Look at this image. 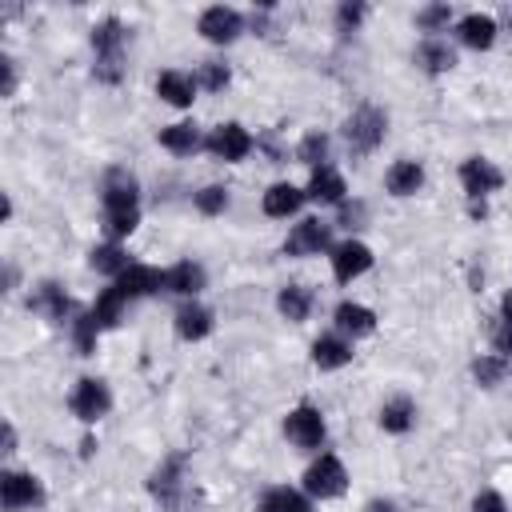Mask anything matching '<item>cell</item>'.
<instances>
[{"label": "cell", "instance_id": "obj_27", "mask_svg": "<svg viewBox=\"0 0 512 512\" xmlns=\"http://www.w3.org/2000/svg\"><path fill=\"white\" fill-rule=\"evenodd\" d=\"M160 148H168V152H176V156L196 152V148H200V132H196V124H192V120H180V124L160 128Z\"/></svg>", "mask_w": 512, "mask_h": 512}, {"label": "cell", "instance_id": "obj_36", "mask_svg": "<svg viewBox=\"0 0 512 512\" xmlns=\"http://www.w3.org/2000/svg\"><path fill=\"white\" fill-rule=\"evenodd\" d=\"M228 80H232L228 64H220V60H204V64H200V84H204L208 92H220Z\"/></svg>", "mask_w": 512, "mask_h": 512}, {"label": "cell", "instance_id": "obj_35", "mask_svg": "<svg viewBox=\"0 0 512 512\" xmlns=\"http://www.w3.org/2000/svg\"><path fill=\"white\" fill-rule=\"evenodd\" d=\"M448 20H452V8L448 4H428V8L416 12V28L420 32H444Z\"/></svg>", "mask_w": 512, "mask_h": 512}, {"label": "cell", "instance_id": "obj_38", "mask_svg": "<svg viewBox=\"0 0 512 512\" xmlns=\"http://www.w3.org/2000/svg\"><path fill=\"white\" fill-rule=\"evenodd\" d=\"M472 512H508V504H504V496H500V492H476Z\"/></svg>", "mask_w": 512, "mask_h": 512}, {"label": "cell", "instance_id": "obj_43", "mask_svg": "<svg viewBox=\"0 0 512 512\" xmlns=\"http://www.w3.org/2000/svg\"><path fill=\"white\" fill-rule=\"evenodd\" d=\"M4 452H16V428L4 420Z\"/></svg>", "mask_w": 512, "mask_h": 512}, {"label": "cell", "instance_id": "obj_26", "mask_svg": "<svg viewBox=\"0 0 512 512\" xmlns=\"http://www.w3.org/2000/svg\"><path fill=\"white\" fill-rule=\"evenodd\" d=\"M416 64L424 68V72H432V76H440V72H448L452 64H456V52L444 44V40H436V36H428L420 48H416Z\"/></svg>", "mask_w": 512, "mask_h": 512}, {"label": "cell", "instance_id": "obj_39", "mask_svg": "<svg viewBox=\"0 0 512 512\" xmlns=\"http://www.w3.org/2000/svg\"><path fill=\"white\" fill-rule=\"evenodd\" d=\"M0 72H4L0 96H12V92H16V60H12V56H0Z\"/></svg>", "mask_w": 512, "mask_h": 512}, {"label": "cell", "instance_id": "obj_29", "mask_svg": "<svg viewBox=\"0 0 512 512\" xmlns=\"http://www.w3.org/2000/svg\"><path fill=\"white\" fill-rule=\"evenodd\" d=\"M412 424H416V404L408 396L384 400V408H380V428L384 432H408Z\"/></svg>", "mask_w": 512, "mask_h": 512}, {"label": "cell", "instance_id": "obj_23", "mask_svg": "<svg viewBox=\"0 0 512 512\" xmlns=\"http://www.w3.org/2000/svg\"><path fill=\"white\" fill-rule=\"evenodd\" d=\"M212 332V312L204 308V304H184L180 312H176V336L180 340H204Z\"/></svg>", "mask_w": 512, "mask_h": 512}, {"label": "cell", "instance_id": "obj_45", "mask_svg": "<svg viewBox=\"0 0 512 512\" xmlns=\"http://www.w3.org/2000/svg\"><path fill=\"white\" fill-rule=\"evenodd\" d=\"M468 212H472L476 220H484V212H488V208H484V200H468Z\"/></svg>", "mask_w": 512, "mask_h": 512}, {"label": "cell", "instance_id": "obj_16", "mask_svg": "<svg viewBox=\"0 0 512 512\" xmlns=\"http://www.w3.org/2000/svg\"><path fill=\"white\" fill-rule=\"evenodd\" d=\"M456 36H460L464 48L484 52V48H492V40H496V20H492L488 12H468V16L456 24Z\"/></svg>", "mask_w": 512, "mask_h": 512}, {"label": "cell", "instance_id": "obj_8", "mask_svg": "<svg viewBox=\"0 0 512 512\" xmlns=\"http://www.w3.org/2000/svg\"><path fill=\"white\" fill-rule=\"evenodd\" d=\"M204 148H208L216 160H224V164H236V160H244V156L256 148V140H252V132H248L244 124L228 120V124H220V128H212V132H208Z\"/></svg>", "mask_w": 512, "mask_h": 512}, {"label": "cell", "instance_id": "obj_20", "mask_svg": "<svg viewBox=\"0 0 512 512\" xmlns=\"http://www.w3.org/2000/svg\"><path fill=\"white\" fill-rule=\"evenodd\" d=\"M384 184H388V192L400 196V200H404V196H416L420 184H424V168H420L416 160H396V164L388 168Z\"/></svg>", "mask_w": 512, "mask_h": 512}, {"label": "cell", "instance_id": "obj_41", "mask_svg": "<svg viewBox=\"0 0 512 512\" xmlns=\"http://www.w3.org/2000/svg\"><path fill=\"white\" fill-rule=\"evenodd\" d=\"M492 344H496V352H512V328H508V324H500V328H496V336H492Z\"/></svg>", "mask_w": 512, "mask_h": 512}, {"label": "cell", "instance_id": "obj_4", "mask_svg": "<svg viewBox=\"0 0 512 512\" xmlns=\"http://www.w3.org/2000/svg\"><path fill=\"white\" fill-rule=\"evenodd\" d=\"M384 132H388V112L376 108V104H360V108L344 120V140H348V148L360 152V156L376 152V148L384 144Z\"/></svg>", "mask_w": 512, "mask_h": 512}, {"label": "cell", "instance_id": "obj_6", "mask_svg": "<svg viewBox=\"0 0 512 512\" xmlns=\"http://www.w3.org/2000/svg\"><path fill=\"white\" fill-rule=\"evenodd\" d=\"M344 488H348V472H344V464H340L332 452H324L320 460L308 464V472H304V492H308L312 500H336V496H344Z\"/></svg>", "mask_w": 512, "mask_h": 512}, {"label": "cell", "instance_id": "obj_25", "mask_svg": "<svg viewBox=\"0 0 512 512\" xmlns=\"http://www.w3.org/2000/svg\"><path fill=\"white\" fill-rule=\"evenodd\" d=\"M276 308H280L284 320L300 324V320H308V312H312V292H308L304 284H284L280 296H276Z\"/></svg>", "mask_w": 512, "mask_h": 512}, {"label": "cell", "instance_id": "obj_5", "mask_svg": "<svg viewBox=\"0 0 512 512\" xmlns=\"http://www.w3.org/2000/svg\"><path fill=\"white\" fill-rule=\"evenodd\" d=\"M184 464L188 456L184 452H168L152 472H148V492L160 508H176L180 504V492H184Z\"/></svg>", "mask_w": 512, "mask_h": 512}, {"label": "cell", "instance_id": "obj_33", "mask_svg": "<svg viewBox=\"0 0 512 512\" xmlns=\"http://www.w3.org/2000/svg\"><path fill=\"white\" fill-rule=\"evenodd\" d=\"M508 372V364L500 360V356H476L472 360V376H476V384L480 388H492V384H500V376Z\"/></svg>", "mask_w": 512, "mask_h": 512}, {"label": "cell", "instance_id": "obj_15", "mask_svg": "<svg viewBox=\"0 0 512 512\" xmlns=\"http://www.w3.org/2000/svg\"><path fill=\"white\" fill-rule=\"evenodd\" d=\"M28 308H32V312H44L48 320H64V316L72 312V300L64 296V288H60L56 280H40V284L32 288V296H28Z\"/></svg>", "mask_w": 512, "mask_h": 512}, {"label": "cell", "instance_id": "obj_32", "mask_svg": "<svg viewBox=\"0 0 512 512\" xmlns=\"http://www.w3.org/2000/svg\"><path fill=\"white\" fill-rule=\"evenodd\" d=\"M296 160L300 164H312V168H324V160H328V136L324 132H308L300 140V148H296Z\"/></svg>", "mask_w": 512, "mask_h": 512}, {"label": "cell", "instance_id": "obj_42", "mask_svg": "<svg viewBox=\"0 0 512 512\" xmlns=\"http://www.w3.org/2000/svg\"><path fill=\"white\" fill-rule=\"evenodd\" d=\"M500 324L512 328V292H504V300H500Z\"/></svg>", "mask_w": 512, "mask_h": 512}, {"label": "cell", "instance_id": "obj_34", "mask_svg": "<svg viewBox=\"0 0 512 512\" xmlns=\"http://www.w3.org/2000/svg\"><path fill=\"white\" fill-rule=\"evenodd\" d=\"M196 208H200L204 216H220V212L228 208V188H224V184H204V188L196 192Z\"/></svg>", "mask_w": 512, "mask_h": 512}, {"label": "cell", "instance_id": "obj_44", "mask_svg": "<svg viewBox=\"0 0 512 512\" xmlns=\"http://www.w3.org/2000/svg\"><path fill=\"white\" fill-rule=\"evenodd\" d=\"M368 512H396V504H392V500H372Z\"/></svg>", "mask_w": 512, "mask_h": 512}, {"label": "cell", "instance_id": "obj_22", "mask_svg": "<svg viewBox=\"0 0 512 512\" xmlns=\"http://www.w3.org/2000/svg\"><path fill=\"white\" fill-rule=\"evenodd\" d=\"M348 360H352V344H348L344 336H320V340L312 344V364H316L320 372L344 368Z\"/></svg>", "mask_w": 512, "mask_h": 512}, {"label": "cell", "instance_id": "obj_7", "mask_svg": "<svg viewBox=\"0 0 512 512\" xmlns=\"http://www.w3.org/2000/svg\"><path fill=\"white\" fill-rule=\"evenodd\" d=\"M68 408H72V416H80L84 424H96L100 416H108L112 392H108V384H104L100 376H84V380H76V388H72V396H68Z\"/></svg>", "mask_w": 512, "mask_h": 512}, {"label": "cell", "instance_id": "obj_30", "mask_svg": "<svg viewBox=\"0 0 512 512\" xmlns=\"http://www.w3.org/2000/svg\"><path fill=\"white\" fill-rule=\"evenodd\" d=\"M260 512H312V504H308V496H304V492H296V488L280 484V488H268V492H264Z\"/></svg>", "mask_w": 512, "mask_h": 512}, {"label": "cell", "instance_id": "obj_37", "mask_svg": "<svg viewBox=\"0 0 512 512\" xmlns=\"http://www.w3.org/2000/svg\"><path fill=\"white\" fill-rule=\"evenodd\" d=\"M364 12H368V8H364L360 0H344V4L336 8V28H340V32H356L360 20H364Z\"/></svg>", "mask_w": 512, "mask_h": 512}, {"label": "cell", "instance_id": "obj_10", "mask_svg": "<svg viewBox=\"0 0 512 512\" xmlns=\"http://www.w3.org/2000/svg\"><path fill=\"white\" fill-rule=\"evenodd\" d=\"M284 436H288L296 448H320V444H324V416H320V408L296 404V408L284 416Z\"/></svg>", "mask_w": 512, "mask_h": 512}, {"label": "cell", "instance_id": "obj_40", "mask_svg": "<svg viewBox=\"0 0 512 512\" xmlns=\"http://www.w3.org/2000/svg\"><path fill=\"white\" fill-rule=\"evenodd\" d=\"M360 220H364V204L356 200V204H340V224L344 228H360Z\"/></svg>", "mask_w": 512, "mask_h": 512}, {"label": "cell", "instance_id": "obj_21", "mask_svg": "<svg viewBox=\"0 0 512 512\" xmlns=\"http://www.w3.org/2000/svg\"><path fill=\"white\" fill-rule=\"evenodd\" d=\"M304 196H308V192H300L296 184L280 180V184H272V188L264 192V216H276V220H284V216H292V212L304 204Z\"/></svg>", "mask_w": 512, "mask_h": 512}, {"label": "cell", "instance_id": "obj_31", "mask_svg": "<svg viewBox=\"0 0 512 512\" xmlns=\"http://www.w3.org/2000/svg\"><path fill=\"white\" fill-rule=\"evenodd\" d=\"M96 336H100V320H96L92 312H80V316L72 320V340H76L80 356H92V352H96Z\"/></svg>", "mask_w": 512, "mask_h": 512}, {"label": "cell", "instance_id": "obj_46", "mask_svg": "<svg viewBox=\"0 0 512 512\" xmlns=\"http://www.w3.org/2000/svg\"><path fill=\"white\" fill-rule=\"evenodd\" d=\"M92 448H96V440H92V436H84V440H80V456H92Z\"/></svg>", "mask_w": 512, "mask_h": 512}, {"label": "cell", "instance_id": "obj_11", "mask_svg": "<svg viewBox=\"0 0 512 512\" xmlns=\"http://www.w3.org/2000/svg\"><path fill=\"white\" fill-rule=\"evenodd\" d=\"M460 184H464L468 200H484L488 192H496V188L504 184V172H500L488 156H468V160L460 164Z\"/></svg>", "mask_w": 512, "mask_h": 512}, {"label": "cell", "instance_id": "obj_2", "mask_svg": "<svg viewBox=\"0 0 512 512\" xmlns=\"http://www.w3.org/2000/svg\"><path fill=\"white\" fill-rule=\"evenodd\" d=\"M100 200H104V228H108V236L112 240L132 236L136 224H140V184H136V176L128 168H108Z\"/></svg>", "mask_w": 512, "mask_h": 512}, {"label": "cell", "instance_id": "obj_1", "mask_svg": "<svg viewBox=\"0 0 512 512\" xmlns=\"http://www.w3.org/2000/svg\"><path fill=\"white\" fill-rule=\"evenodd\" d=\"M168 284V272H160V268H148V264H132L128 272H120L100 296H96V304H92V316L100 320V328H112L116 320H120V312L132 304V300H140V296H152V292H160Z\"/></svg>", "mask_w": 512, "mask_h": 512}, {"label": "cell", "instance_id": "obj_17", "mask_svg": "<svg viewBox=\"0 0 512 512\" xmlns=\"http://www.w3.org/2000/svg\"><path fill=\"white\" fill-rule=\"evenodd\" d=\"M156 96H160L164 104H172V108H188V104L196 100V80H192L188 72L168 68V72H160V80H156Z\"/></svg>", "mask_w": 512, "mask_h": 512}, {"label": "cell", "instance_id": "obj_19", "mask_svg": "<svg viewBox=\"0 0 512 512\" xmlns=\"http://www.w3.org/2000/svg\"><path fill=\"white\" fill-rule=\"evenodd\" d=\"M332 320H336V328L344 332V336H368L372 328H376V316H372V308H364V304H352V300H340L336 304V312H332Z\"/></svg>", "mask_w": 512, "mask_h": 512}, {"label": "cell", "instance_id": "obj_13", "mask_svg": "<svg viewBox=\"0 0 512 512\" xmlns=\"http://www.w3.org/2000/svg\"><path fill=\"white\" fill-rule=\"evenodd\" d=\"M368 268H372V248H368V244H360V240H344V244L332 248V276H336L340 284L364 276Z\"/></svg>", "mask_w": 512, "mask_h": 512}, {"label": "cell", "instance_id": "obj_3", "mask_svg": "<svg viewBox=\"0 0 512 512\" xmlns=\"http://www.w3.org/2000/svg\"><path fill=\"white\" fill-rule=\"evenodd\" d=\"M124 24L116 16H104L100 24H92V52H96V64H92V76L100 84H120L124 76Z\"/></svg>", "mask_w": 512, "mask_h": 512}, {"label": "cell", "instance_id": "obj_28", "mask_svg": "<svg viewBox=\"0 0 512 512\" xmlns=\"http://www.w3.org/2000/svg\"><path fill=\"white\" fill-rule=\"evenodd\" d=\"M88 264L96 268V272H104V276H120V272H128L132 264H128V256H124V248H120V240H108V244H96L92 252H88Z\"/></svg>", "mask_w": 512, "mask_h": 512}, {"label": "cell", "instance_id": "obj_14", "mask_svg": "<svg viewBox=\"0 0 512 512\" xmlns=\"http://www.w3.org/2000/svg\"><path fill=\"white\" fill-rule=\"evenodd\" d=\"M328 224L324 220H300L292 232H288V240H284V252L288 256H316V252H324L328 248Z\"/></svg>", "mask_w": 512, "mask_h": 512}, {"label": "cell", "instance_id": "obj_12", "mask_svg": "<svg viewBox=\"0 0 512 512\" xmlns=\"http://www.w3.org/2000/svg\"><path fill=\"white\" fill-rule=\"evenodd\" d=\"M200 36L212 40V44H232L240 32H244V16L236 8H224V4H212L200 12Z\"/></svg>", "mask_w": 512, "mask_h": 512}, {"label": "cell", "instance_id": "obj_24", "mask_svg": "<svg viewBox=\"0 0 512 512\" xmlns=\"http://www.w3.org/2000/svg\"><path fill=\"white\" fill-rule=\"evenodd\" d=\"M204 280H208V276H204V268H200L196 260H180V264L168 268V284H164V288L176 292V296H196V292L204 288Z\"/></svg>", "mask_w": 512, "mask_h": 512}, {"label": "cell", "instance_id": "obj_18", "mask_svg": "<svg viewBox=\"0 0 512 512\" xmlns=\"http://www.w3.org/2000/svg\"><path fill=\"white\" fill-rule=\"evenodd\" d=\"M344 192H348V184H344V176L336 172V168H312V180H308V200H316V204H344Z\"/></svg>", "mask_w": 512, "mask_h": 512}, {"label": "cell", "instance_id": "obj_9", "mask_svg": "<svg viewBox=\"0 0 512 512\" xmlns=\"http://www.w3.org/2000/svg\"><path fill=\"white\" fill-rule=\"evenodd\" d=\"M0 500L4 512H20V508H40L44 504V488L32 472H0Z\"/></svg>", "mask_w": 512, "mask_h": 512}]
</instances>
